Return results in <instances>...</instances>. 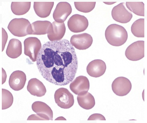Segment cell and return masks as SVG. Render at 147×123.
<instances>
[{"mask_svg": "<svg viewBox=\"0 0 147 123\" xmlns=\"http://www.w3.org/2000/svg\"><path fill=\"white\" fill-rule=\"evenodd\" d=\"M39 72L46 80L58 86H65L75 78L78 60L75 48L64 39L50 41L42 46L36 60Z\"/></svg>", "mask_w": 147, "mask_h": 123, "instance_id": "obj_1", "label": "cell"}, {"mask_svg": "<svg viewBox=\"0 0 147 123\" xmlns=\"http://www.w3.org/2000/svg\"><path fill=\"white\" fill-rule=\"evenodd\" d=\"M105 35L107 42L115 47L122 46L128 38L126 29L122 26L116 24H111L107 27Z\"/></svg>", "mask_w": 147, "mask_h": 123, "instance_id": "obj_2", "label": "cell"}, {"mask_svg": "<svg viewBox=\"0 0 147 123\" xmlns=\"http://www.w3.org/2000/svg\"><path fill=\"white\" fill-rule=\"evenodd\" d=\"M8 30L14 36L25 37L33 33L32 26L26 18H14L11 20L8 26Z\"/></svg>", "mask_w": 147, "mask_h": 123, "instance_id": "obj_3", "label": "cell"}, {"mask_svg": "<svg viewBox=\"0 0 147 123\" xmlns=\"http://www.w3.org/2000/svg\"><path fill=\"white\" fill-rule=\"evenodd\" d=\"M24 45L25 55L33 62H36L42 47L40 40L36 37H29L24 40Z\"/></svg>", "mask_w": 147, "mask_h": 123, "instance_id": "obj_4", "label": "cell"}, {"mask_svg": "<svg viewBox=\"0 0 147 123\" xmlns=\"http://www.w3.org/2000/svg\"><path fill=\"white\" fill-rule=\"evenodd\" d=\"M55 101L58 106L63 109H69L73 106V95L65 88H60L56 91L55 94Z\"/></svg>", "mask_w": 147, "mask_h": 123, "instance_id": "obj_5", "label": "cell"}, {"mask_svg": "<svg viewBox=\"0 0 147 123\" xmlns=\"http://www.w3.org/2000/svg\"><path fill=\"white\" fill-rule=\"evenodd\" d=\"M125 55L129 60L137 61L144 57V41H138L131 44L125 51Z\"/></svg>", "mask_w": 147, "mask_h": 123, "instance_id": "obj_6", "label": "cell"}, {"mask_svg": "<svg viewBox=\"0 0 147 123\" xmlns=\"http://www.w3.org/2000/svg\"><path fill=\"white\" fill-rule=\"evenodd\" d=\"M88 25V19L85 16L78 14L72 15L67 22L69 29L75 33L84 32Z\"/></svg>", "mask_w": 147, "mask_h": 123, "instance_id": "obj_7", "label": "cell"}, {"mask_svg": "<svg viewBox=\"0 0 147 123\" xmlns=\"http://www.w3.org/2000/svg\"><path fill=\"white\" fill-rule=\"evenodd\" d=\"M112 90L114 93L119 96L127 95L131 89L130 81L127 78L119 77L115 78L112 83Z\"/></svg>", "mask_w": 147, "mask_h": 123, "instance_id": "obj_8", "label": "cell"}, {"mask_svg": "<svg viewBox=\"0 0 147 123\" xmlns=\"http://www.w3.org/2000/svg\"><path fill=\"white\" fill-rule=\"evenodd\" d=\"M124 4L120 3L115 6L111 11L113 19L119 23H128L132 18V13L126 9Z\"/></svg>", "mask_w": 147, "mask_h": 123, "instance_id": "obj_9", "label": "cell"}, {"mask_svg": "<svg viewBox=\"0 0 147 123\" xmlns=\"http://www.w3.org/2000/svg\"><path fill=\"white\" fill-rule=\"evenodd\" d=\"M70 43L77 49L86 50L92 46L93 38L88 33L74 35L71 37Z\"/></svg>", "mask_w": 147, "mask_h": 123, "instance_id": "obj_10", "label": "cell"}, {"mask_svg": "<svg viewBox=\"0 0 147 123\" xmlns=\"http://www.w3.org/2000/svg\"><path fill=\"white\" fill-rule=\"evenodd\" d=\"M70 88L75 94L83 95L86 93L89 90V81L88 78L85 76H79L72 82L70 84Z\"/></svg>", "mask_w": 147, "mask_h": 123, "instance_id": "obj_11", "label": "cell"}, {"mask_svg": "<svg viewBox=\"0 0 147 123\" xmlns=\"http://www.w3.org/2000/svg\"><path fill=\"white\" fill-rule=\"evenodd\" d=\"M71 12V6L69 3L59 2L53 13V18L58 23H64Z\"/></svg>", "mask_w": 147, "mask_h": 123, "instance_id": "obj_12", "label": "cell"}, {"mask_svg": "<svg viewBox=\"0 0 147 123\" xmlns=\"http://www.w3.org/2000/svg\"><path fill=\"white\" fill-rule=\"evenodd\" d=\"M66 26L64 23H58L54 22L50 25L47 33V37L51 41L62 40L66 33Z\"/></svg>", "mask_w": 147, "mask_h": 123, "instance_id": "obj_13", "label": "cell"}, {"mask_svg": "<svg viewBox=\"0 0 147 123\" xmlns=\"http://www.w3.org/2000/svg\"><path fill=\"white\" fill-rule=\"evenodd\" d=\"M26 81V77L24 72L16 71L13 72L9 77V83L13 90L19 91L23 89Z\"/></svg>", "mask_w": 147, "mask_h": 123, "instance_id": "obj_14", "label": "cell"}, {"mask_svg": "<svg viewBox=\"0 0 147 123\" xmlns=\"http://www.w3.org/2000/svg\"><path fill=\"white\" fill-rule=\"evenodd\" d=\"M106 68L105 62L101 59H96L90 62L88 64L86 71L90 76L98 78L105 73Z\"/></svg>", "mask_w": 147, "mask_h": 123, "instance_id": "obj_15", "label": "cell"}, {"mask_svg": "<svg viewBox=\"0 0 147 123\" xmlns=\"http://www.w3.org/2000/svg\"><path fill=\"white\" fill-rule=\"evenodd\" d=\"M32 109L43 120H53V112L51 107L45 103L36 101L32 105Z\"/></svg>", "mask_w": 147, "mask_h": 123, "instance_id": "obj_16", "label": "cell"}, {"mask_svg": "<svg viewBox=\"0 0 147 123\" xmlns=\"http://www.w3.org/2000/svg\"><path fill=\"white\" fill-rule=\"evenodd\" d=\"M27 89L31 95L39 97L44 96L47 92L43 83L36 78H31L29 81Z\"/></svg>", "mask_w": 147, "mask_h": 123, "instance_id": "obj_17", "label": "cell"}, {"mask_svg": "<svg viewBox=\"0 0 147 123\" xmlns=\"http://www.w3.org/2000/svg\"><path fill=\"white\" fill-rule=\"evenodd\" d=\"M54 5V2H34V9L38 17L46 18L50 16Z\"/></svg>", "mask_w": 147, "mask_h": 123, "instance_id": "obj_18", "label": "cell"}, {"mask_svg": "<svg viewBox=\"0 0 147 123\" xmlns=\"http://www.w3.org/2000/svg\"><path fill=\"white\" fill-rule=\"evenodd\" d=\"M6 55L11 59H17L22 54V44L18 39H11L8 44Z\"/></svg>", "mask_w": 147, "mask_h": 123, "instance_id": "obj_19", "label": "cell"}, {"mask_svg": "<svg viewBox=\"0 0 147 123\" xmlns=\"http://www.w3.org/2000/svg\"><path fill=\"white\" fill-rule=\"evenodd\" d=\"M77 101L80 106L86 110L92 109L96 104L94 96L88 92L83 95H78Z\"/></svg>", "mask_w": 147, "mask_h": 123, "instance_id": "obj_20", "label": "cell"}, {"mask_svg": "<svg viewBox=\"0 0 147 123\" xmlns=\"http://www.w3.org/2000/svg\"><path fill=\"white\" fill-rule=\"evenodd\" d=\"M51 23L48 21H37L31 24L33 35H44L47 34Z\"/></svg>", "mask_w": 147, "mask_h": 123, "instance_id": "obj_21", "label": "cell"}, {"mask_svg": "<svg viewBox=\"0 0 147 123\" xmlns=\"http://www.w3.org/2000/svg\"><path fill=\"white\" fill-rule=\"evenodd\" d=\"M30 2H12L11 9L14 14L19 16L26 14L30 10Z\"/></svg>", "mask_w": 147, "mask_h": 123, "instance_id": "obj_22", "label": "cell"}, {"mask_svg": "<svg viewBox=\"0 0 147 123\" xmlns=\"http://www.w3.org/2000/svg\"><path fill=\"white\" fill-rule=\"evenodd\" d=\"M131 31L135 37L137 38H144V18H140L136 21L131 26Z\"/></svg>", "mask_w": 147, "mask_h": 123, "instance_id": "obj_23", "label": "cell"}, {"mask_svg": "<svg viewBox=\"0 0 147 123\" xmlns=\"http://www.w3.org/2000/svg\"><path fill=\"white\" fill-rule=\"evenodd\" d=\"M126 5L131 12L140 16H144V4L143 2H127Z\"/></svg>", "mask_w": 147, "mask_h": 123, "instance_id": "obj_24", "label": "cell"}, {"mask_svg": "<svg viewBox=\"0 0 147 123\" xmlns=\"http://www.w3.org/2000/svg\"><path fill=\"white\" fill-rule=\"evenodd\" d=\"M13 97L10 91L5 89H2V109H7L12 106Z\"/></svg>", "mask_w": 147, "mask_h": 123, "instance_id": "obj_25", "label": "cell"}, {"mask_svg": "<svg viewBox=\"0 0 147 123\" xmlns=\"http://www.w3.org/2000/svg\"><path fill=\"white\" fill-rule=\"evenodd\" d=\"M75 7L78 11L88 13L93 10L96 6V2H75Z\"/></svg>", "mask_w": 147, "mask_h": 123, "instance_id": "obj_26", "label": "cell"}, {"mask_svg": "<svg viewBox=\"0 0 147 123\" xmlns=\"http://www.w3.org/2000/svg\"><path fill=\"white\" fill-rule=\"evenodd\" d=\"M88 120H106L105 116L100 114L95 113L90 116Z\"/></svg>", "mask_w": 147, "mask_h": 123, "instance_id": "obj_27", "label": "cell"}, {"mask_svg": "<svg viewBox=\"0 0 147 123\" xmlns=\"http://www.w3.org/2000/svg\"><path fill=\"white\" fill-rule=\"evenodd\" d=\"M2 51H3L5 47V44L7 43V39H8V34L7 32L5 31L4 28H2Z\"/></svg>", "mask_w": 147, "mask_h": 123, "instance_id": "obj_28", "label": "cell"}, {"mask_svg": "<svg viewBox=\"0 0 147 123\" xmlns=\"http://www.w3.org/2000/svg\"><path fill=\"white\" fill-rule=\"evenodd\" d=\"M43 120L42 119L41 117L39 116L38 114H33L32 115L30 116L28 119L27 120Z\"/></svg>", "mask_w": 147, "mask_h": 123, "instance_id": "obj_29", "label": "cell"}, {"mask_svg": "<svg viewBox=\"0 0 147 123\" xmlns=\"http://www.w3.org/2000/svg\"><path fill=\"white\" fill-rule=\"evenodd\" d=\"M2 84H4L6 80V78H7V76H6V72L4 70V69L2 68Z\"/></svg>", "mask_w": 147, "mask_h": 123, "instance_id": "obj_30", "label": "cell"}, {"mask_svg": "<svg viewBox=\"0 0 147 123\" xmlns=\"http://www.w3.org/2000/svg\"><path fill=\"white\" fill-rule=\"evenodd\" d=\"M55 120H66V119L65 118L63 117V116H61V117H58Z\"/></svg>", "mask_w": 147, "mask_h": 123, "instance_id": "obj_31", "label": "cell"}, {"mask_svg": "<svg viewBox=\"0 0 147 123\" xmlns=\"http://www.w3.org/2000/svg\"><path fill=\"white\" fill-rule=\"evenodd\" d=\"M115 3H116V2H104L105 4L108 5H113Z\"/></svg>", "mask_w": 147, "mask_h": 123, "instance_id": "obj_32", "label": "cell"}]
</instances>
